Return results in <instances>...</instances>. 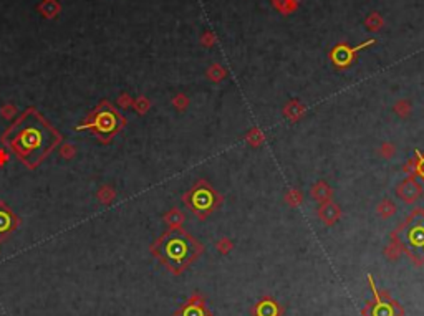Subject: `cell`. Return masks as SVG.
I'll list each match as a JSON object with an SVG mask.
<instances>
[{
    "label": "cell",
    "mask_w": 424,
    "mask_h": 316,
    "mask_svg": "<svg viewBox=\"0 0 424 316\" xmlns=\"http://www.w3.org/2000/svg\"><path fill=\"white\" fill-rule=\"evenodd\" d=\"M0 141L27 169H37L62 144L63 136L37 108L30 106L3 131Z\"/></svg>",
    "instance_id": "1"
},
{
    "label": "cell",
    "mask_w": 424,
    "mask_h": 316,
    "mask_svg": "<svg viewBox=\"0 0 424 316\" xmlns=\"http://www.w3.org/2000/svg\"><path fill=\"white\" fill-rule=\"evenodd\" d=\"M151 253L174 275L186 270L191 262L201 255L202 247L197 240L181 227H169L151 245Z\"/></svg>",
    "instance_id": "2"
},
{
    "label": "cell",
    "mask_w": 424,
    "mask_h": 316,
    "mask_svg": "<svg viewBox=\"0 0 424 316\" xmlns=\"http://www.w3.org/2000/svg\"><path fill=\"white\" fill-rule=\"evenodd\" d=\"M126 126V118L111 105L103 100L88 113L82 124L77 126L78 131H89L101 144H110L116 134H120Z\"/></svg>",
    "instance_id": "3"
},
{
    "label": "cell",
    "mask_w": 424,
    "mask_h": 316,
    "mask_svg": "<svg viewBox=\"0 0 424 316\" xmlns=\"http://www.w3.org/2000/svg\"><path fill=\"white\" fill-rule=\"evenodd\" d=\"M393 240L406 250L414 262L424 260V210L414 209L399 227L394 230Z\"/></svg>",
    "instance_id": "4"
},
{
    "label": "cell",
    "mask_w": 424,
    "mask_h": 316,
    "mask_svg": "<svg viewBox=\"0 0 424 316\" xmlns=\"http://www.w3.org/2000/svg\"><path fill=\"white\" fill-rule=\"evenodd\" d=\"M182 200L187 205V209L194 212L199 219H206L207 215H211L220 205L222 197L212 189L209 182L199 181L192 186L191 191H187L182 196Z\"/></svg>",
    "instance_id": "5"
},
{
    "label": "cell",
    "mask_w": 424,
    "mask_h": 316,
    "mask_svg": "<svg viewBox=\"0 0 424 316\" xmlns=\"http://www.w3.org/2000/svg\"><path fill=\"white\" fill-rule=\"evenodd\" d=\"M373 43H375L373 39L366 40L365 43H360L358 46H353V48L350 45H346V43H340V45H337L332 51H330V60L333 61V65H335L337 68H348L353 63V61L356 60L358 51L368 48V46H371Z\"/></svg>",
    "instance_id": "6"
},
{
    "label": "cell",
    "mask_w": 424,
    "mask_h": 316,
    "mask_svg": "<svg viewBox=\"0 0 424 316\" xmlns=\"http://www.w3.org/2000/svg\"><path fill=\"white\" fill-rule=\"evenodd\" d=\"M20 225L18 215L8 207L5 202L0 200V242H5Z\"/></svg>",
    "instance_id": "7"
},
{
    "label": "cell",
    "mask_w": 424,
    "mask_h": 316,
    "mask_svg": "<svg viewBox=\"0 0 424 316\" xmlns=\"http://www.w3.org/2000/svg\"><path fill=\"white\" fill-rule=\"evenodd\" d=\"M396 194L401 200H404L406 204H413L418 197H421L423 194V187L414 181L413 177L406 179L404 182H401L396 189Z\"/></svg>",
    "instance_id": "8"
},
{
    "label": "cell",
    "mask_w": 424,
    "mask_h": 316,
    "mask_svg": "<svg viewBox=\"0 0 424 316\" xmlns=\"http://www.w3.org/2000/svg\"><path fill=\"white\" fill-rule=\"evenodd\" d=\"M340 215H341L340 207L335 205L333 202H330V200H328V202H323L322 207L318 209L320 220H322V222H325V224H328V225H333V224H335L337 220L340 219Z\"/></svg>",
    "instance_id": "9"
},
{
    "label": "cell",
    "mask_w": 424,
    "mask_h": 316,
    "mask_svg": "<svg viewBox=\"0 0 424 316\" xmlns=\"http://www.w3.org/2000/svg\"><path fill=\"white\" fill-rule=\"evenodd\" d=\"M394 308H396V305L394 303H383L380 298H378V293H376V303L371 305L368 310H366V313H368L370 316H394Z\"/></svg>",
    "instance_id": "10"
},
{
    "label": "cell",
    "mask_w": 424,
    "mask_h": 316,
    "mask_svg": "<svg viewBox=\"0 0 424 316\" xmlns=\"http://www.w3.org/2000/svg\"><path fill=\"white\" fill-rule=\"evenodd\" d=\"M176 316H206V311L202 303H197V298L194 296V298H191L189 303H186L177 311Z\"/></svg>",
    "instance_id": "11"
},
{
    "label": "cell",
    "mask_w": 424,
    "mask_h": 316,
    "mask_svg": "<svg viewBox=\"0 0 424 316\" xmlns=\"http://www.w3.org/2000/svg\"><path fill=\"white\" fill-rule=\"evenodd\" d=\"M312 197L318 202H328L330 197H332V189H330L325 182H318L317 186H313L312 189Z\"/></svg>",
    "instance_id": "12"
},
{
    "label": "cell",
    "mask_w": 424,
    "mask_h": 316,
    "mask_svg": "<svg viewBox=\"0 0 424 316\" xmlns=\"http://www.w3.org/2000/svg\"><path fill=\"white\" fill-rule=\"evenodd\" d=\"M303 113H305V106L298 101H290L289 105L284 108V115L292 121H297Z\"/></svg>",
    "instance_id": "13"
},
{
    "label": "cell",
    "mask_w": 424,
    "mask_h": 316,
    "mask_svg": "<svg viewBox=\"0 0 424 316\" xmlns=\"http://www.w3.org/2000/svg\"><path fill=\"white\" fill-rule=\"evenodd\" d=\"M164 220H166V224L169 225V227H181V224L184 222V215H182L177 209H172V210L168 212V215L164 217Z\"/></svg>",
    "instance_id": "14"
},
{
    "label": "cell",
    "mask_w": 424,
    "mask_h": 316,
    "mask_svg": "<svg viewBox=\"0 0 424 316\" xmlns=\"http://www.w3.org/2000/svg\"><path fill=\"white\" fill-rule=\"evenodd\" d=\"M274 5L279 8L282 13H290L295 10V7L298 5V0H272Z\"/></svg>",
    "instance_id": "15"
},
{
    "label": "cell",
    "mask_w": 424,
    "mask_h": 316,
    "mask_svg": "<svg viewBox=\"0 0 424 316\" xmlns=\"http://www.w3.org/2000/svg\"><path fill=\"white\" fill-rule=\"evenodd\" d=\"M258 316H277V305L270 300L263 301L258 306Z\"/></svg>",
    "instance_id": "16"
},
{
    "label": "cell",
    "mask_w": 424,
    "mask_h": 316,
    "mask_svg": "<svg viewBox=\"0 0 424 316\" xmlns=\"http://www.w3.org/2000/svg\"><path fill=\"white\" fill-rule=\"evenodd\" d=\"M376 210H378V214L381 217H389V215H393L394 212H396V205H394L391 200H383L378 205V209H376Z\"/></svg>",
    "instance_id": "17"
},
{
    "label": "cell",
    "mask_w": 424,
    "mask_h": 316,
    "mask_svg": "<svg viewBox=\"0 0 424 316\" xmlns=\"http://www.w3.org/2000/svg\"><path fill=\"white\" fill-rule=\"evenodd\" d=\"M366 27H368L371 32H378L380 28L383 27V18H381L378 13H371V15L366 18Z\"/></svg>",
    "instance_id": "18"
},
{
    "label": "cell",
    "mask_w": 424,
    "mask_h": 316,
    "mask_svg": "<svg viewBox=\"0 0 424 316\" xmlns=\"http://www.w3.org/2000/svg\"><path fill=\"white\" fill-rule=\"evenodd\" d=\"M225 77V70L219 65H212V68L209 70V78L212 81H220Z\"/></svg>",
    "instance_id": "19"
},
{
    "label": "cell",
    "mask_w": 424,
    "mask_h": 316,
    "mask_svg": "<svg viewBox=\"0 0 424 316\" xmlns=\"http://www.w3.org/2000/svg\"><path fill=\"white\" fill-rule=\"evenodd\" d=\"M247 141L249 143H251L252 146H258L263 141V134H262V131H258V129H252L251 133L247 134Z\"/></svg>",
    "instance_id": "20"
},
{
    "label": "cell",
    "mask_w": 424,
    "mask_h": 316,
    "mask_svg": "<svg viewBox=\"0 0 424 316\" xmlns=\"http://www.w3.org/2000/svg\"><path fill=\"white\" fill-rule=\"evenodd\" d=\"M394 111H396L399 116H408L409 111H411V106H409L408 101H398L396 106H394Z\"/></svg>",
    "instance_id": "21"
},
{
    "label": "cell",
    "mask_w": 424,
    "mask_h": 316,
    "mask_svg": "<svg viewBox=\"0 0 424 316\" xmlns=\"http://www.w3.org/2000/svg\"><path fill=\"white\" fill-rule=\"evenodd\" d=\"M418 159H416V169H414V174L419 176L421 179H424V156L421 153H416Z\"/></svg>",
    "instance_id": "22"
},
{
    "label": "cell",
    "mask_w": 424,
    "mask_h": 316,
    "mask_svg": "<svg viewBox=\"0 0 424 316\" xmlns=\"http://www.w3.org/2000/svg\"><path fill=\"white\" fill-rule=\"evenodd\" d=\"M172 103H174V106H176L177 110H186L187 103H189V101H187V98L184 96V94H177V96L172 100Z\"/></svg>",
    "instance_id": "23"
},
{
    "label": "cell",
    "mask_w": 424,
    "mask_h": 316,
    "mask_svg": "<svg viewBox=\"0 0 424 316\" xmlns=\"http://www.w3.org/2000/svg\"><path fill=\"white\" fill-rule=\"evenodd\" d=\"M287 202H289V204H292V205H297V204H300L301 202V192H298V191H292L289 196H287V199H285Z\"/></svg>",
    "instance_id": "24"
},
{
    "label": "cell",
    "mask_w": 424,
    "mask_h": 316,
    "mask_svg": "<svg viewBox=\"0 0 424 316\" xmlns=\"http://www.w3.org/2000/svg\"><path fill=\"white\" fill-rule=\"evenodd\" d=\"M134 108L138 110V113H141V115H143V113H146V111L149 110V101L144 100V98H139V100L134 103Z\"/></svg>",
    "instance_id": "25"
},
{
    "label": "cell",
    "mask_w": 424,
    "mask_h": 316,
    "mask_svg": "<svg viewBox=\"0 0 424 316\" xmlns=\"http://www.w3.org/2000/svg\"><path fill=\"white\" fill-rule=\"evenodd\" d=\"M217 248H219L222 253H227L229 250L232 248V243H230L227 238H222V240H220V242L217 243Z\"/></svg>",
    "instance_id": "26"
},
{
    "label": "cell",
    "mask_w": 424,
    "mask_h": 316,
    "mask_svg": "<svg viewBox=\"0 0 424 316\" xmlns=\"http://www.w3.org/2000/svg\"><path fill=\"white\" fill-rule=\"evenodd\" d=\"M118 103H120L121 108H129L131 106V100H129L128 94H123L121 98H118Z\"/></svg>",
    "instance_id": "27"
},
{
    "label": "cell",
    "mask_w": 424,
    "mask_h": 316,
    "mask_svg": "<svg viewBox=\"0 0 424 316\" xmlns=\"http://www.w3.org/2000/svg\"><path fill=\"white\" fill-rule=\"evenodd\" d=\"M381 153H383L386 158H389L391 154H394V148L393 144H383V149H381Z\"/></svg>",
    "instance_id": "28"
},
{
    "label": "cell",
    "mask_w": 424,
    "mask_h": 316,
    "mask_svg": "<svg viewBox=\"0 0 424 316\" xmlns=\"http://www.w3.org/2000/svg\"><path fill=\"white\" fill-rule=\"evenodd\" d=\"M202 43H204V45H212V43H214V37L204 35V37H202Z\"/></svg>",
    "instance_id": "29"
},
{
    "label": "cell",
    "mask_w": 424,
    "mask_h": 316,
    "mask_svg": "<svg viewBox=\"0 0 424 316\" xmlns=\"http://www.w3.org/2000/svg\"><path fill=\"white\" fill-rule=\"evenodd\" d=\"M7 161H8V154H5L3 151H0V166H2V164H5Z\"/></svg>",
    "instance_id": "30"
}]
</instances>
